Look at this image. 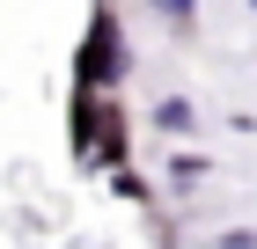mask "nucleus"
<instances>
[{
	"mask_svg": "<svg viewBox=\"0 0 257 249\" xmlns=\"http://www.w3.org/2000/svg\"><path fill=\"white\" fill-rule=\"evenodd\" d=\"M155 8H162L169 22H191V0H155Z\"/></svg>",
	"mask_w": 257,
	"mask_h": 249,
	"instance_id": "nucleus-2",
	"label": "nucleus"
},
{
	"mask_svg": "<svg viewBox=\"0 0 257 249\" xmlns=\"http://www.w3.org/2000/svg\"><path fill=\"white\" fill-rule=\"evenodd\" d=\"M88 81H103L110 74V22H96V37H88V66H81Z\"/></svg>",
	"mask_w": 257,
	"mask_h": 249,
	"instance_id": "nucleus-1",
	"label": "nucleus"
}]
</instances>
